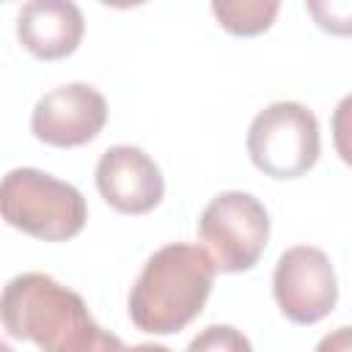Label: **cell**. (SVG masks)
<instances>
[{
  "label": "cell",
  "mask_w": 352,
  "mask_h": 352,
  "mask_svg": "<svg viewBox=\"0 0 352 352\" xmlns=\"http://www.w3.org/2000/svg\"><path fill=\"white\" fill-rule=\"evenodd\" d=\"M330 129H333V146H336V154L341 157L344 165L352 168V94H346V96L336 104Z\"/></svg>",
  "instance_id": "obj_13"
},
{
  "label": "cell",
  "mask_w": 352,
  "mask_h": 352,
  "mask_svg": "<svg viewBox=\"0 0 352 352\" xmlns=\"http://www.w3.org/2000/svg\"><path fill=\"white\" fill-rule=\"evenodd\" d=\"M3 327L41 352H126L124 341L99 327L85 300L44 272L11 278L0 297Z\"/></svg>",
  "instance_id": "obj_1"
},
{
  "label": "cell",
  "mask_w": 352,
  "mask_h": 352,
  "mask_svg": "<svg viewBox=\"0 0 352 352\" xmlns=\"http://www.w3.org/2000/svg\"><path fill=\"white\" fill-rule=\"evenodd\" d=\"M217 267L212 256L190 242H170L148 256L129 289L126 311L138 330L173 336L206 305Z\"/></svg>",
  "instance_id": "obj_2"
},
{
  "label": "cell",
  "mask_w": 352,
  "mask_h": 352,
  "mask_svg": "<svg viewBox=\"0 0 352 352\" xmlns=\"http://www.w3.org/2000/svg\"><path fill=\"white\" fill-rule=\"evenodd\" d=\"M3 220L36 239L66 242L85 228L88 206L82 192L38 168H14L0 187Z\"/></svg>",
  "instance_id": "obj_3"
},
{
  "label": "cell",
  "mask_w": 352,
  "mask_h": 352,
  "mask_svg": "<svg viewBox=\"0 0 352 352\" xmlns=\"http://www.w3.org/2000/svg\"><path fill=\"white\" fill-rule=\"evenodd\" d=\"M107 124V102L88 82H66L47 91L30 116L36 140L55 148L91 143Z\"/></svg>",
  "instance_id": "obj_7"
},
{
  "label": "cell",
  "mask_w": 352,
  "mask_h": 352,
  "mask_svg": "<svg viewBox=\"0 0 352 352\" xmlns=\"http://www.w3.org/2000/svg\"><path fill=\"white\" fill-rule=\"evenodd\" d=\"M198 239L220 272H248L267 250L270 212L256 195L226 190L204 206Z\"/></svg>",
  "instance_id": "obj_4"
},
{
  "label": "cell",
  "mask_w": 352,
  "mask_h": 352,
  "mask_svg": "<svg viewBox=\"0 0 352 352\" xmlns=\"http://www.w3.org/2000/svg\"><path fill=\"white\" fill-rule=\"evenodd\" d=\"M126 352H170V349L162 344H135V346H126Z\"/></svg>",
  "instance_id": "obj_15"
},
{
  "label": "cell",
  "mask_w": 352,
  "mask_h": 352,
  "mask_svg": "<svg viewBox=\"0 0 352 352\" xmlns=\"http://www.w3.org/2000/svg\"><path fill=\"white\" fill-rule=\"evenodd\" d=\"M250 162L270 179H300L319 160V121L300 102L267 104L248 129Z\"/></svg>",
  "instance_id": "obj_5"
},
{
  "label": "cell",
  "mask_w": 352,
  "mask_h": 352,
  "mask_svg": "<svg viewBox=\"0 0 352 352\" xmlns=\"http://www.w3.org/2000/svg\"><path fill=\"white\" fill-rule=\"evenodd\" d=\"M96 190L121 214H146L160 206L165 179L160 165L138 146H110L96 162Z\"/></svg>",
  "instance_id": "obj_8"
},
{
  "label": "cell",
  "mask_w": 352,
  "mask_h": 352,
  "mask_svg": "<svg viewBox=\"0 0 352 352\" xmlns=\"http://www.w3.org/2000/svg\"><path fill=\"white\" fill-rule=\"evenodd\" d=\"M272 294L289 322L302 327L322 322L338 302V280L330 256L314 245L283 250L272 272Z\"/></svg>",
  "instance_id": "obj_6"
},
{
  "label": "cell",
  "mask_w": 352,
  "mask_h": 352,
  "mask_svg": "<svg viewBox=\"0 0 352 352\" xmlns=\"http://www.w3.org/2000/svg\"><path fill=\"white\" fill-rule=\"evenodd\" d=\"M184 352H253L248 336L231 324H209L204 327Z\"/></svg>",
  "instance_id": "obj_11"
},
{
  "label": "cell",
  "mask_w": 352,
  "mask_h": 352,
  "mask_svg": "<svg viewBox=\"0 0 352 352\" xmlns=\"http://www.w3.org/2000/svg\"><path fill=\"white\" fill-rule=\"evenodd\" d=\"M85 33L82 11L69 0H30L16 16L19 44L38 60L72 55Z\"/></svg>",
  "instance_id": "obj_9"
},
{
  "label": "cell",
  "mask_w": 352,
  "mask_h": 352,
  "mask_svg": "<svg viewBox=\"0 0 352 352\" xmlns=\"http://www.w3.org/2000/svg\"><path fill=\"white\" fill-rule=\"evenodd\" d=\"M280 11L278 0H214L212 14L231 36H258L272 28Z\"/></svg>",
  "instance_id": "obj_10"
},
{
  "label": "cell",
  "mask_w": 352,
  "mask_h": 352,
  "mask_svg": "<svg viewBox=\"0 0 352 352\" xmlns=\"http://www.w3.org/2000/svg\"><path fill=\"white\" fill-rule=\"evenodd\" d=\"M314 352H352V324L336 327L319 338Z\"/></svg>",
  "instance_id": "obj_14"
},
{
  "label": "cell",
  "mask_w": 352,
  "mask_h": 352,
  "mask_svg": "<svg viewBox=\"0 0 352 352\" xmlns=\"http://www.w3.org/2000/svg\"><path fill=\"white\" fill-rule=\"evenodd\" d=\"M316 28L333 36H352V0H305Z\"/></svg>",
  "instance_id": "obj_12"
}]
</instances>
